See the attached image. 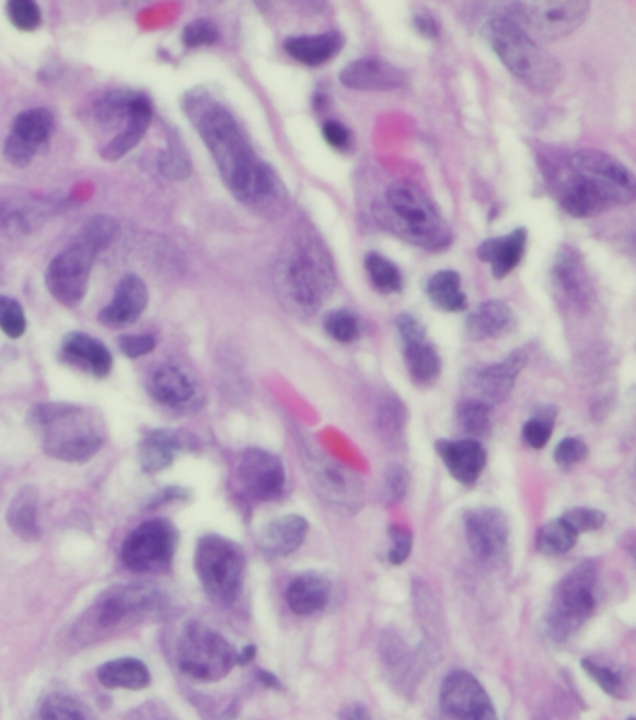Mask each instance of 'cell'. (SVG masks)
<instances>
[{
    "instance_id": "obj_1",
    "label": "cell",
    "mask_w": 636,
    "mask_h": 720,
    "mask_svg": "<svg viewBox=\"0 0 636 720\" xmlns=\"http://www.w3.org/2000/svg\"><path fill=\"white\" fill-rule=\"evenodd\" d=\"M182 108L233 198L258 213H278L286 204L282 182L273 166L256 155L232 111L203 86L183 94Z\"/></svg>"
},
{
    "instance_id": "obj_2",
    "label": "cell",
    "mask_w": 636,
    "mask_h": 720,
    "mask_svg": "<svg viewBox=\"0 0 636 720\" xmlns=\"http://www.w3.org/2000/svg\"><path fill=\"white\" fill-rule=\"evenodd\" d=\"M273 278L284 310L303 320L314 316L336 288L333 258L312 230H301L291 237L277 259Z\"/></svg>"
},
{
    "instance_id": "obj_3",
    "label": "cell",
    "mask_w": 636,
    "mask_h": 720,
    "mask_svg": "<svg viewBox=\"0 0 636 720\" xmlns=\"http://www.w3.org/2000/svg\"><path fill=\"white\" fill-rule=\"evenodd\" d=\"M45 454L63 463H86L105 446L102 418L82 405L45 402L28 411Z\"/></svg>"
},
{
    "instance_id": "obj_4",
    "label": "cell",
    "mask_w": 636,
    "mask_h": 720,
    "mask_svg": "<svg viewBox=\"0 0 636 720\" xmlns=\"http://www.w3.org/2000/svg\"><path fill=\"white\" fill-rule=\"evenodd\" d=\"M375 216L402 240L426 251H442L454 240L441 211L413 184H392Z\"/></svg>"
},
{
    "instance_id": "obj_5",
    "label": "cell",
    "mask_w": 636,
    "mask_h": 720,
    "mask_svg": "<svg viewBox=\"0 0 636 720\" xmlns=\"http://www.w3.org/2000/svg\"><path fill=\"white\" fill-rule=\"evenodd\" d=\"M482 34L485 42L492 45L493 51L497 53L500 62L527 89L548 95L562 83V63L535 44L516 21L502 18L487 21Z\"/></svg>"
},
{
    "instance_id": "obj_6",
    "label": "cell",
    "mask_w": 636,
    "mask_h": 720,
    "mask_svg": "<svg viewBox=\"0 0 636 720\" xmlns=\"http://www.w3.org/2000/svg\"><path fill=\"white\" fill-rule=\"evenodd\" d=\"M195 571L209 600L230 605L243 588L245 553L228 537L206 534L196 544Z\"/></svg>"
},
{
    "instance_id": "obj_7",
    "label": "cell",
    "mask_w": 636,
    "mask_h": 720,
    "mask_svg": "<svg viewBox=\"0 0 636 720\" xmlns=\"http://www.w3.org/2000/svg\"><path fill=\"white\" fill-rule=\"evenodd\" d=\"M177 669L195 682H221L238 664V651L203 622H189L183 627L176 646Z\"/></svg>"
},
{
    "instance_id": "obj_8",
    "label": "cell",
    "mask_w": 636,
    "mask_h": 720,
    "mask_svg": "<svg viewBox=\"0 0 636 720\" xmlns=\"http://www.w3.org/2000/svg\"><path fill=\"white\" fill-rule=\"evenodd\" d=\"M163 605V594L158 588L144 582L132 584H116L105 590L92 603L89 613L84 614L79 629L86 632L103 635L113 631L124 624H131L135 619H142L158 613Z\"/></svg>"
},
{
    "instance_id": "obj_9",
    "label": "cell",
    "mask_w": 636,
    "mask_h": 720,
    "mask_svg": "<svg viewBox=\"0 0 636 720\" xmlns=\"http://www.w3.org/2000/svg\"><path fill=\"white\" fill-rule=\"evenodd\" d=\"M595 582L598 573L592 564H582L558 582L547 616L551 637L564 642L585 626L598 605Z\"/></svg>"
},
{
    "instance_id": "obj_10",
    "label": "cell",
    "mask_w": 636,
    "mask_h": 720,
    "mask_svg": "<svg viewBox=\"0 0 636 720\" xmlns=\"http://www.w3.org/2000/svg\"><path fill=\"white\" fill-rule=\"evenodd\" d=\"M303 465L309 474L310 484L323 502L340 512H357L365 502V486L351 468L342 465L327 452L304 446Z\"/></svg>"
},
{
    "instance_id": "obj_11",
    "label": "cell",
    "mask_w": 636,
    "mask_h": 720,
    "mask_svg": "<svg viewBox=\"0 0 636 720\" xmlns=\"http://www.w3.org/2000/svg\"><path fill=\"white\" fill-rule=\"evenodd\" d=\"M177 542V529L169 519H148L124 539L122 564L132 573H158L171 566Z\"/></svg>"
},
{
    "instance_id": "obj_12",
    "label": "cell",
    "mask_w": 636,
    "mask_h": 720,
    "mask_svg": "<svg viewBox=\"0 0 636 720\" xmlns=\"http://www.w3.org/2000/svg\"><path fill=\"white\" fill-rule=\"evenodd\" d=\"M97 256L100 253L77 235L70 247L51 259L45 271V286L57 303L77 306L84 301Z\"/></svg>"
},
{
    "instance_id": "obj_13",
    "label": "cell",
    "mask_w": 636,
    "mask_h": 720,
    "mask_svg": "<svg viewBox=\"0 0 636 720\" xmlns=\"http://www.w3.org/2000/svg\"><path fill=\"white\" fill-rule=\"evenodd\" d=\"M53 129L55 116L49 108H28L18 114L4 140V159L13 169H26L39 153L49 148Z\"/></svg>"
},
{
    "instance_id": "obj_14",
    "label": "cell",
    "mask_w": 636,
    "mask_h": 720,
    "mask_svg": "<svg viewBox=\"0 0 636 720\" xmlns=\"http://www.w3.org/2000/svg\"><path fill=\"white\" fill-rule=\"evenodd\" d=\"M569 171L592 179L611 198L612 206H625L635 200L636 179L616 158L598 150H582L569 158Z\"/></svg>"
},
{
    "instance_id": "obj_15",
    "label": "cell",
    "mask_w": 636,
    "mask_h": 720,
    "mask_svg": "<svg viewBox=\"0 0 636 720\" xmlns=\"http://www.w3.org/2000/svg\"><path fill=\"white\" fill-rule=\"evenodd\" d=\"M590 13V2L566 0V2H521L519 15L524 25L547 42L566 38L574 34Z\"/></svg>"
},
{
    "instance_id": "obj_16",
    "label": "cell",
    "mask_w": 636,
    "mask_h": 720,
    "mask_svg": "<svg viewBox=\"0 0 636 720\" xmlns=\"http://www.w3.org/2000/svg\"><path fill=\"white\" fill-rule=\"evenodd\" d=\"M441 708L455 720H498L492 698L466 670L450 672L441 685Z\"/></svg>"
},
{
    "instance_id": "obj_17",
    "label": "cell",
    "mask_w": 636,
    "mask_h": 720,
    "mask_svg": "<svg viewBox=\"0 0 636 720\" xmlns=\"http://www.w3.org/2000/svg\"><path fill=\"white\" fill-rule=\"evenodd\" d=\"M235 476L241 491L258 502L278 499L286 486L280 457L262 449H248L241 454Z\"/></svg>"
},
{
    "instance_id": "obj_18",
    "label": "cell",
    "mask_w": 636,
    "mask_h": 720,
    "mask_svg": "<svg viewBox=\"0 0 636 720\" xmlns=\"http://www.w3.org/2000/svg\"><path fill=\"white\" fill-rule=\"evenodd\" d=\"M465 534L473 555L482 562H493L508 550L510 521L498 508H474L465 513Z\"/></svg>"
},
{
    "instance_id": "obj_19",
    "label": "cell",
    "mask_w": 636,
    "mask_h": 720,
    "mask_svg": "<svg viewBox=\"0 0 636 720\" xmlns=\"http://www.w3.org/2000/svg\"><path fill=\"white\" fill-rule=\"evenodd\" d=\"M397 333L404 344L405 364L416 385L429 386L441 375V357L429 344L428 330L410 314L396 317Z\"/></svg>"
},
{
    "instance_id": "obj_20",
    "label": "cell",
    "mask_w": 636,
    "mask_h": 720,
    "mask_svg": "<svg viewBox=\"0 0 636 720\" xmlns=\"http://www.w3.org/2000/svg\"><path fill=\"white\" fill-rule=\"evenodd\" d=\"M148 301L150 293L144 280L135 272H127L116 286L113 301L100 310L97 320L108 329H124L139 322L148 309Z\"/></svg>"
},
{
    "instance_id": "obj_21",
    "label": "cell",
    "mask_w": 636,
    "mask_h": 720,
    "mask_svg": "<svg viewBox=\"0 0 636 720\" xmlns=\"http://www.w3.org/2000/svg\"><path fill=\"white\" fill-rule=\"evenodd\" d=\"M524 364H527V353L516 351L502 362L474 370L469 378V388L473 391V398L487 405L506 402L510 398L517 378Z\"/></svg>"
},
{
    "instance_id": "obj_22",
    "label": "cell",
    "mask_w": 636,
    "mask_h": 720,
    "mask_svg": "<svg viewBox=\"0 0 636 720\" xmlns=\"http://www.w3.org/2000/svg\"><path fill=\"white\" fill-rule=\"evenodd\" d=\"M148 394L174 411H189L200 404V391L189 373L177 364H163L148 380Z\"/></svg>"
},
{
    "instance_id": "obj_23",
    "label": "cell",
    "mask_w": 636,
    "mask_h": 720,
    "mask_svg": "<svg viewBox=\"0 0 636 720\" xmlns=\"http://www.w3.org/2000/svg\"><path fill=\"white\" fill-rule=\"evenodd\" d=\"M60 360L68 367L89 373L95 380H105L113 372V353L103 341L86 333L73 330L63 336L60 344Z\"/></svg>"
},
{
    "instance_id": "obj_24",
    "label": "cell",
    "mask_w": 636,
    "mask_h": 720,
    "mask_svg": "<svg viewBox=\"0 0 636 720\" xmlns=\"http://www.w3.org/2000/svg\"><path fill=\"white\" fill-rule=\"evenodd\" d=\"M553 280L560 299L567 301V304H571L574 309H586L592 303V280L588 277L585 262L575 248L566 245L558 251L553 267Z\"/></svg>"
},
{
    "instance_id": "obj_25",
    "label": "cell",
    "mask_w": 636,
    "mask_h": 720,
    "mask_svg": "<svg viewBox=\"0 0 636 720\" xmlns=\"http://www.w3.org/2000/svg\"><path fill=\"white\" fill-rule=\"evenodd\" d=\"M340 83L359 92H392L405 83L404 71L378 58H360L340 71Z\"/></svg>"
},
{
    "instance_id": "obj_26",
    "label": "cell",
    "mask_w": 636,
    "mask_h": 720,
    "mask_svg": "<svg viewBox=\"0 0 636 720\" xmlns=\"http://www.w3.org/2000/svg\"><path fill=\"white\" fill-rule=\"evenodd\" d=\"M190 437L182 431L174 430H150L146 431L137 446V462L142 473L161 474L174 465L177 454L187 449Z\"/></svg>"
},
{
    "instance_id": "obj_27",
    "label": "cell",
    "mask_w": 636,
    "mask_h": 720,
    "mask_svg": "<svg viewBox=\"0 0 636 720\" xmlns=\"http://www.w3.org/2000/svg\"><path fill=\"white\" fill-rule=\"evenodd\" d=\"M435 450L441 455L448 473L463 486H473L484 473L487 454L476 439L439 441L435 444Z\"/></svg>"
},
{
    "instance_id": "obj_28",
    "label": "cell",
    "mask_w": 636,
    "mask_h": 720,
    "mask_svg": "<svg viewBox=\"0 0 636 720\" xmlns=\"http://www.w3.org/2000/svg\"><path fill=\"white\" fill-rule=\"evenodd\" d=\"M562 208L577 219L599 216L605 209L612 208L611 198L603 193L601 187L593 184L592 179L580 176L577 172L569 171L560 196Z\"/></svg>"
},
{
    "instance_id": "obj_29",
    "label": "cell",
    "mask_w": 636,
    "mask_h": 720,
    "mask_svg": "<svg viewBox=\"0 0 636 720\" xmlns=\"http://www.w3.org/2000/svg\"><path fill=\"white\" fill-rule=\"evenodd\" d=\"M529 241L527 228H516L505 237L485 240L478 247V258L492 266L493 277L506 278L523 259Z\"/></svg>"
},
{
    "instance_id": "obj_30",
    "label": "cell",
    "mask_w": 636,
    "mask_h": 720,
    "mask_svg": "<svg viewBox=\"0 0 636 720\" xmlns=\"http://www.w3.org/2000/svg\"><path fill=\"white\" fill-rule=\"evenodd\" d=\"M309 532V523L301 515H282L273 519L259 534V547L271 558H284L296 553L303 545Z\"/></svg>"
},
{
    "instance_id": "obj_31",
    "label": "cell",
    "mask_w": 636,
    "mask_h": 720,
    "mask_svg": "<svg viewBox=\"0 0 636 720\" xmlns=\"http://www.w3.org/2000/svg\"><path fill=\"white\" fill-rule=\"evenodd\" d=\"M516 329V314L505 301H485L466 317V333L473 340H493Z\"/></svg>"
},
{
    "instance_id": "obj_32",
    "label": "cell",
    "mask_w": 636,
    "mask_h": 720,
    "mask_svg": "<svg viewBox=\"0 0 636 720\" xmlns=\"http://www.w3.org/2000/svg\"><path fill=\"white\" fill-rule=\"evenodd\" d=\"M331 600V581L320 573H303L296 577L286 590V601L297 616H312L327 607Z\"/></svg>"
},
{
    "instance_id": "obj_33",
    "label": "cell",
    "mask_w": 636,
    "mask_h": 720,
    "mask_svg": "<svg viewBox=\"0 0 636 720\" xmlns=\"http://www.w3.org/2000/svg\"><path fill=\"white\" fill-rule=\"evenodd\" d=\"M8 529L23 542H38L42 537L39 526V495L36 487H21L13 495L7 512Z\"/></svg>"
},
{
    "instance_id": "obj_34",
    "label": "cell",
    "mask_w": 636,
    "mask_h": 720,
    "mask_svg": "<svg viewBox=\"0 0 636 720\" xmlns=\"http://www.w3.org/2000/svg\"><path fill=\"white\" fill-rule=\"evenodd\" d=\"M284 49L297 62L317 68L323 63L331 62L342 49L340 32L331 31L317 36H293L286 39Z\"/></svg>"
},
{
    "instance_id": "obj_35",
    "label": "cell",
    "mask_w": 636,
    "mask_h": 720,
    "mask_svg": "<svg viewBox=\"0 0 636 720\" xmlns=\"http://www.w3.org/2000/svg\"><path fill=\"white\" fill-rule=\"evenodd\" d=\"M97 682L105 689L142 690L150 687L152 674L140 659L120 658L107 661L97 669Z\"/></svg>"
},
{
    "instance_id": "obj_36",
    "label": "cell",
    "mask_w": 636,
    "mask_h": 720,
    "mask_svg": "<svg viewBox=\"0 0 636 720\" xmlns=\"http://www.w3.org/2000/svg\"><path fill=\"white\" fill-rule=\"evenodd\" d=\"M426 295L435 309L442 312H461L469 304L465 293L461 290L460 272L452 269L437 271L433 277H429L426 282Z\"/></svg>"
},
{
    "instance_id": "obj_37",
    "label": "cell",
    "mask_w": 636,
    "mask_h": 720,
    "mask_svg": "<svg viewBox=\"0 0 636 720\" xmlns=\"http://www.w3.org/2000/svg\"><path fill=\"white\" fill-rule=\"evenodd\" d=\"M577 539H579V534L560 518L551 521L543 526L542 531L537 532L535 545L543 555L560 556L574 549Z\"/></svg>"
},
{
    "instance_id": "obj_38",
    "label": "cell",
    "mask_w": 636,
    "mask_h": 720,
    "mask_svg": "<svg viewBox=\"0 0 636 720\" xmlns=\"http://www.w3.org/2000/svg\"><path fill=\"white\" fill-rule=\"evenodd\" d=\"M366 272L381 293H400L404 288V277L396 264L384 258L383 254L368 253L365 258Z\"/></svg>"
},
{
    "instance_id": "obj_39",
    "label": "cell",
    "mask_w": 636,
    "mask_h": 720,
    "mask_svg": "<svg viewBox=\"0 0 636 720\" xmlns=\"http://www.w3.org/2000/svg\"><path fill=\"white\" fill-rule=\"evenodd\" d=\"M159 172L171 182H185L193 174L189 150L177 137L169 139V144L159 153Z\"/></svg>"
},
{
    "instance_id": "obj_40",
    "label": "cell",
    "mask_w": 636,
    "mask_h": 720,
    "mask_svg": "<svg viewBox=\"0 0 636 720\" xmlns=\"http://www.w3.org/2000/svg\"><path fill=\"white\" fill-rule=\"evenodd\" d=\"M39 720H90L89 711L81 701L66 693L45 696L38 709Z\"/></svg>"
},
{
    "instance_id": "obj_41",
    "label": "cell",
    "mask_w": 636,
    "mask_h": 720,
    "mask_svg": "<svg viewBox=\"0 0 636 720\" xmlns=\"http://www.w3.org/2000/svg\"><path fill=\"white\" fill-rule=\"evenodd\" d=\"M458 422L465 433L484 437L492 430V405L479 399L466 398L458 407Z\"/></svg>"
},
{
    "instance_id": "obj_42",
    "label": "cell",
    "mask_w": 636,
    "mask_h": 720,
    "mask_svg": "<svg viewBox=\"0 0 636 720\" xmlns=\"http://www.w3.org/2000/svg\"><path fill=\"white\" fill-rule=\"evenodd\" d=\"M323 329L333 340L351 344L360 336L359 317L346 309L333 310L323 320Z\"/></svg>"
},
{
    "instance_id": "obj_43",
    "label": "cell",
    "mask_w": 636,
    "mask_h": 720,
    "mask_svg": "<svg viewBox=\"0 0 636 720\" xmlns=\"http://www.w3.org/2000/svg\"><path fill=\"white\" fill-rule=\"evenodd\" d=\"M555 407H551V405L543 407L542 411L524 423V443L529 444L530 449L542 450L551 441L553 428H555Z\"/></svg>"
},
{
    "instance_id": "obj_44",
    "label": "cell",
    "mask_w": 636,
    "mask_h": 720,
    "mask_svg": "<svg viewBox=\"0 0 636 720\" xmlns=\"http://www.w3.org/2000/svg\"><path fill=\"white\" fill-rule=\"evenodd\" d=\"M405 417H407V413H405L404 404L394 396L384 398L383 404L379 405V431L383 433L386 441H396L397 436L404 433Z\"/></svg>"
},
{
    "instance_id": "obj_45",
    "label": "cell",
    "mask_w": 636,
    "mask_h": 720,
    "mask_svg": "<svg viewBox=\"0 0 636 720\" xmlns=\"http://www.w3.org/2000/svg\"><path fill=\"white\" fill-rule=\"evenodd\" d=\"M0 330L18 340L26 333V314L18 299L0 295Z\"/></svg>"
},
{
    "instance_id": "obj_46",
    "label": "cell",
    "mask_w": 636,
    "mask_h": 720,
    "mask_svg": "<svg viewBox=\"0 0 636 720\" xmlns=\"http://www.w3.org/2000/svg\"><path fill=\"white\" fill-rule=\"evenodd\" d=\"M7 15L18 31L34 32L42 25V10L32 0H12L8 2Z\"/></svg>"
},
{
    "instance_id": "obj_47",
    "label": "cell",
    "mask_w": 636,
    "mask_h": 720,
    "mask_svg": "<svg viewBox=\"0 0 636 720\" xmlns=\"http://www.w3.org/2000/svg\"><path fill=\"white\" fill-rule=\"evenodd\" d=\"M582 669H585L588 676L592 677L593 682L598 683L601 689L605 690L606 695L614 696V698H624L625 693H627L625 682L614 670L599 664L593 659H585Z\"/></svg>"
},
{
    "instance_id": "obj_48",
    "label": "cell",
    "mask_w": 636,
    "mask_h": 720,
    "mask_svg": "<svg viewBox=\"0 0 636 720\" xmlns=\"http://www.w3.org/2000/svg\"><path fill=\"white\" fill-rule=\"evenodd\" d=\"M182 39L187 49H203L219 39V31L209 20H195L183 28Z\"/></svg>"
},
{
    "instance_id": "obj_49",
    "label": "cell",
    "mask_w": 636,
    "mask_h": 720,
    "mask_svg": "<svg viewBox=\"0 0 636 720\" xmlns=\"http://www.w3.org/2000/svg\"><path fill=\"white\" fill-rule=\"evenodd\" d=\"M562 519L566 521L567 525L571 526L577 534L580 532L598 531L601 526L605 525V513L593 510V508H574L569 512L564 513Z\"/></svg>"
},
{
    "instance_id": "obj_50",
    "label": "cell",
    "mask_w": 636,
    "mask_h": 720,
    "mask_svg": "<svg viewBox=\"0 0 636 720\" xmlns=\"http://www.w3.org/2000/svg\"><path fill=\"white\" fill-rule=\"evenodd\" d=\"M409 489V473L402 465H392L384 474V495L391 502L404 500Z\"/></svg>"
},
{
    "instance_id": "obj_51",
    "label": "cell",
    "mask_w": 636,
    "mask_h": 720,
    "mask_svg": "<svg viewBox=\"0 0 636 720\" xmlns=\"http://www.w3.org/2000/svg\"><path fill=\"white\" fill-rule=\"evenodd\" d=\"M391 534L392 547L389 550V562L392 566H400L409 558L410 549H413V534H410L405 526L392 525L389 529Z\"/></svg>"
},
{
    "instance_id": "obj_52",
    "label": "cell",
    "mask_w": 636,
    "mask_h": 720,
    "mask_svg": "<svg viewBox=\"0 0 636 720\" xmlns=\"http://www.w3.org/2000/svg\"><path fill=\"white\" fill-rule=\"evenodd\" d=\"M586 455H588V449L586 444L577 439V437H567L564 439L555 450V462L560 465V467H571V465H577V463L585 462Z\"/></svg>"
},
{
    "instance_id": "obj_53",
    "label": "cell",
    "mask_w": 636,
    "mask_h": 720,
    "mask_svg": "<svg viewBox=\"0 0 636 720\" xmlns=\"http://www.w3.org/2000/svg\"><path fill=\"white\" fill-rule=\"evenodd\" d=\"M158 341L152 335H124L118 338V348L127 359H140L144 355L152 353Z\"/></svg>"
},
{
    "instance_id": "obj_54",
    "label": "cell",
    "mask_w": 636,
    "mask_h": 720,
    "mask_svg": "<svg viewBox=\"0 0 636 720\" xmlns=\"http://www.w3.org/2000/svg\"><path fill=\"white\" fill-rule=\"evenodd\" d=\"M323 137L327 140L328 144L338 148V150H344L351 142V133L344 124L336 120L323 121Z\"/></svg>"
},
{
    "instance_id": "obj_55",
    "label": "cell",
    "mask_w": 636,
    "mask_h": 720,
    "mask_svg": "<svg viewBox=\"0 0 636 720\" xmlns=\"http://www.w3.org/2000/svg\"><path fill=\"white\" fill-rule=\"evenodd\" d=\"M340 720H373L362 704H349L340 711Z\"/></svg>"
},
{
    "instance_id": "obj_56",
    "label": "cell",
    "mask_w": 636,
    "mask_h": 720,
    "mask_svg": "<svg viewBox=\"0 0 636 720\" xmlns=\"http://www.w3.org/2000/svg\"><path fill=\"white\" fill-rule=\"evenodd\" d=\"M415 26L423 36H431V38H435L437 31H439L429 15H418L415 20Z\"/></svg>"
},
{
    "instance_id": "obj_57",
    "label": "cell",
    "mask_w": 636,
    "mask_h": 720,
    "mask_svg": "<svg viewBox=\"0 0 636 720\" xmlns=\"http://www.w3.org/2000/svg\"><path fill=\"white\" fill-rule=\"evenodd\" d=\"M254 655H256V648L254 646H246L245 650L238 651V664L251 663Z\"/></svg>"
}]
</instances>
